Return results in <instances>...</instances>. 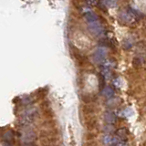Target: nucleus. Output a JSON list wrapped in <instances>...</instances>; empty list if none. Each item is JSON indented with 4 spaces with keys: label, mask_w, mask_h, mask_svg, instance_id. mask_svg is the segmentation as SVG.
Segmentation results:
<instances>
[{
    "label": "nucleus",
    "mask_w": 146,
    "mask_h": 146,
    "mask_svg": "<svg viewBox=\"0 0 146 146\" xmlns=\"http://www.w3.org/2000/svg\"><path fill=\"white\" fill-rule=\"evenodd\" d=\"M36 114H38V111H36V108L27 109L20 117V121H19L20 125L23 128H27V126H29L34 121Z\"/></svg>",
    "instance_id": "1"
},
{
    "label": "nucleus",
    "mask_w": 146,
    "mask_h": 146,
    "mask_svg": "<svg viewBox=\"0 0 146 146\" xmlns=\"http://www.w3.org/2000/svg\"><path fill=\"white\" fill-rule=\"evenodd\" d=\"M103 143L106 146H112L113 143V136L111 134H106L103 137Z\"/></svg>",
    "instance_id": "10"
},
{
    "label": "nucleus",
    "mask_w": 146,
    "mask_h": 146,
    "mask_svg": "<svg viewBox=\"0 0 146 146\" xmlns=\"http://www.w3.org/2000/svg\"><path fill=\"white\" fill-rule=\"evenodd\" d=\"M13 144H14L13 131H8L3 136V146H13Z\"/></svg>",
    "instance_id": "4"
},
{
    "label": "nucleus",
    "mask_w": 146,
    "mask_h": 146,
    "mask_svg": "<svg viewBox=\"0 0 146 146\" xmlns=\"http://www.w3.org/2000/svg\"><path fill=\"white\" fill-rule=\"evenodd\" d=\"M84 17L85 19L88 22V24H90V23H93V22H96L98 21V17L95 15L93 12H90V11H88V12H85L84 13Z\"/></svg>",
    "instance_id": "7"
},
{
    "label": "nucleus",
    "mask_w": 146,
    "mask_h": 146,
    "mask_svg": "<svg viewBox=\"0 0 146 146\" xmlns=\"http://www.w3.org/2000/svg\"><path fill=\"white\" fill-rule=\"evenodd\" d=\"M88 25H89L90 30L91 31V33H93L94 35L100 36L103 33V27L99 20L93 23H90V24H88Z\"/></svg>",
    "instance_id": "2"
},
{
    "label": "nucleus",
    "mask_w": 146,
    "mask_h": 146,
    "mask_svg": "<svg viewBox=\"0 0 146 146\" xmlns=\"http://www.w3.org/2000/svg\"><path fill=\"white\" fill-rule=\"evenodd\" d=\"M120 17H121V19L123 22H127V23L134 21V20H135V18H136L133 15H132L131 11H128V12H122V13H121Z\"/></svg>",
    "instance_id": "6"
},
{
    "label": "nucleus",
    "mask_w": 146,
    "mask_h": 146,
    "mask_svg": "<svg viewBox=\"0 0 146 146\" xmlns=\"http://www.w3.org/2000/svg\"><path fill=\"white\" fill-rule=\"evenodd\" d=\"M115 146H128V143L125 141H120Z\"/></svg>",
    "instance_id": "11"
},
{
    "label": "nucleus",
    "mask_w": 146,
    "mask_h": 146,
    "mask_svg": "<svg viewBox=\"0 0 146 146\" xmlns=\"http://www.w3.org/2000/svg\"><path fill=\"white\" fill-rule=\"evenodd\" d=\"M116 136L120 140L126 141V139H127V137H128V130L126 129V128H121V129L117 130Z\"/></svg>",
    "instance_id": "8"
},
{
    "label": "nucleus",
    "mask_w": 146,
    "mask_h": 146,
    "mask_svg": "<svg viewBox=\"0 0 146 146\" xmlns=\"http://www.w3.org/2000/svg\"><path fill=\"white\" fill-rule=\"evenodd\" d=\"M102 94L104 98L106 99H111L114 95V90L111 87H105V88L102 90Z\"/></svg>",
    "instance_id": "9"
},
{
    "label": "nucleus",
    "mask_w": 146,
    "mask_h": 146,
    "mask_svg": "<svg viewBox=\"0 0 146 146\" xmlns=\"http://www.w3.org/2000/svg\"><path fill=\"white\" fill-rule=\"evenodd\" d=\"M104 120L106 121L107 124H110V125H112L114 123L116 122L117 121V117L116 115L114 114L113 112L111 111H108L105 113V116H104Z\"/></svg>",
    "instance_id": "5"
},
{
    "label": "nucleus",
    "mask_w": 146,
    "mask_h": 146,
    "mask_svg": "<svg viewBox=\"0 0 146 146\" xmlns=\"http://www.w3.org/2000/svg\"><path fill=\"white\" fill-rule=\"evenodd\" d=\"M106 56H107V52H106V50H105V48H99L95 51L93 57H94V60L96 62H97V63H102V61L105 60Z\"/></svg>",
    "instance_id": "3"
}]
</instances>
